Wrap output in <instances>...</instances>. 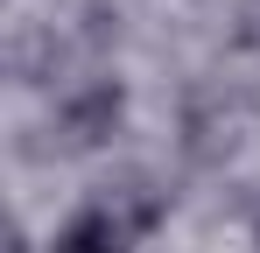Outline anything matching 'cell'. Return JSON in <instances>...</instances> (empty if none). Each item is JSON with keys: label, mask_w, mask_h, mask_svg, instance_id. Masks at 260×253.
Wrapping results in <instances>:
<instances>
[{"label": "cell", "mask_w": 260, "mask_h": 253, "mask_svg": "<svg viewBox=\"0 0 260 253\" xmlns=\"http://www.w3.org/2000/svg\"><path fill=\"white\" fill-rule=\"evenodd\" d=\"M56 253H127V239H120V225H113V218H99V211H91V218H78V225L56 239Z\"/></svg>", "instance_id": "6da1fadb"}]
</instances>
